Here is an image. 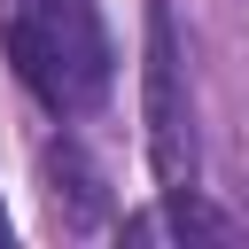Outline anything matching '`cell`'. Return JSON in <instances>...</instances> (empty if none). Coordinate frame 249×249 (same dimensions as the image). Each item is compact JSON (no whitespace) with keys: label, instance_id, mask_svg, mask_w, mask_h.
<instances>
[{"label":"cell","instance_id":"6da1fadb","mask_svg":"<svg viewBox=\"0 0 249 249\" xmlns=\"http://www.w3.org/2000/svg\"><path fill=\"white\" fill-rule=\"evenodd\" d=\"M0 47L47 117H86L109 93V39L93 0H8Z\"/></svg>","mask_w":249,"mask_h":249},{"label":"cell","instance_id":"7a4b0ae2","mask_svg":"<svg viewBox=\"0 0 249 249\" xmlns=\"http://www.w3.org/2000/svg\"><path fill=\"white\" fill-rule=\"evenodd\" d=\"M140 117H148V163L163 187H195L202 179V148H195V93H187V54L171 31V8L148 0V47H140Z\"/></svg>","mask_w":249,"mask_h":249},{"label":"cell","instance_id":"3957f363","mask_svg":"<svg viewBox=\"0 0 249 249\" xmlns=\"http://www.w3.org/2000/svg\"><path fill=\"white\" fill-rule=\"evenodd\" d=\"M124 233H132V241H148V233H179V241H233L241 226H233L218 202H202L195 187H163V210H156V218H132Z\"/></svg>","mask_w":249,"mask_h":249},{"label":"cell","instance_id":"277c9868","mask_svg":"<svg viewBox=\"0 0 249 249\" xmlns=\"http://www.w3.org/2000/svg\"><path fill=\"white\" fill-rule=\"evenodd\" d=\"M47 179H54V202L70 195V218H78V226L101 210V202H93V171H86V156H78L70 140H54V148H47Z\"/></svg>","mask_w":249,"mask_h":249},{"label":"cell","instance_id":"5b68a950","mask_svg":"<svg viewBox=\"0 0 249 249\" xmlns=\"http://www.w3.org/2000/svg\"><path fill=\"white\" fill-rule=\"evenodd\" d=\"M0 241H8V210H0Z\"/></svg>","mask_w":249,"mask_h":249}]
</instances>
